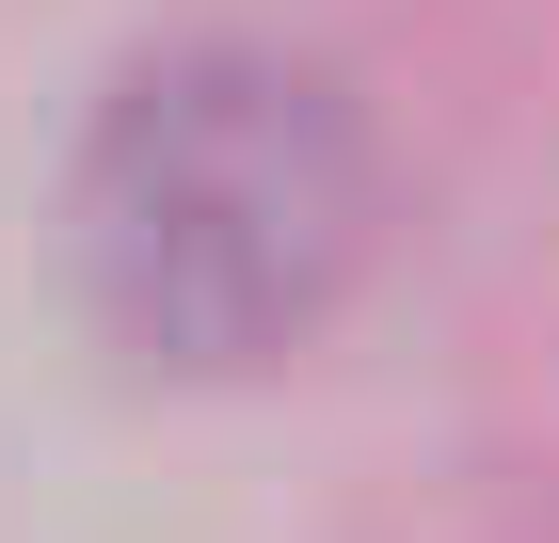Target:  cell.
I'll list each match as a JSON object with an SVG mask.
<instances>
[{
	"instance_id": "6da1fadb",
	"label": "cell",
	"mask_w": 559,
	"mask_h": 543,
	"mask_svg": "<svg viewBox=\"0 0 559 543\" xmlns=\"http://www.w3.org/2000/svg\"><path fill=\"white\" fill-rule=\"evenodd\" d=\"M368 240V144L288 48H176L112 96L81 161L96 320L176 368H257L336 304Z\"/></svg>"
}]
</instances>
